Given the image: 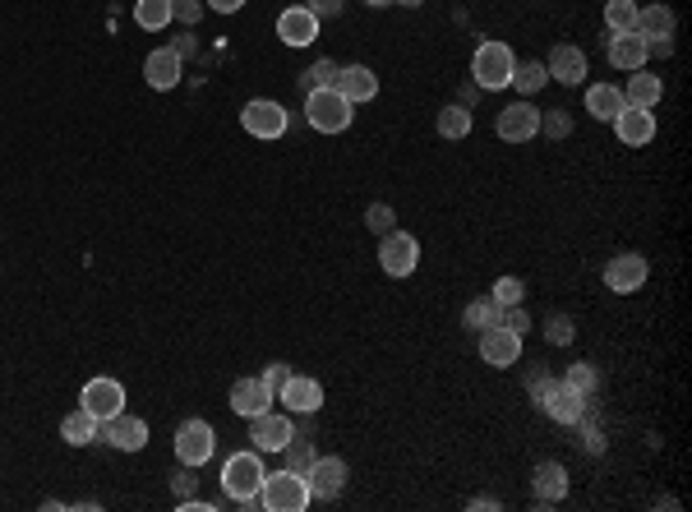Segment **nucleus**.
<instances>
[{
	"mask_svg": "<svg viewBox=\"0 0 692 512\" xmlns=\"http://www.w3.org/2000/svg\"><path fill=\"white\" fill-rule=\"evenodd\" d=\"M513 51H508V42H480L476 56H471V79H476V88H485V93H499V88L513 84Z\"/></svg>",
	"mask_w": 692,
	"mask_h": 512,
	"instance_id": "f257e3e1",
	"label": "nucleus"
},
{
	"mask_svg": "<svg viewBox=\"0 0 692 512\" xmlns=\"http://www.w3.org/2000/svg\"><path fill=\"white\" fill-rule=\"evenodd\" d=\"M263 453L259 448H245V453H231L227 462H222V489H227L231 499H254L263 485Z\"/></svg>",
	"mask_w": 692,
	"mask_h": 512,
	"instance_id": "f03ea898",
	"label": "nucleus"
},
{
	"mask_svg": "<svg viewBox=\"0 0 692 512\" xmlns=\"http://www.w3.org/2000/svg\"><path fill=\"white\" fill-rule=\"evenodd\" d=\"M259 499L268 512H300L305 503H310V485H305V476H296V471H273V476H263L259 485Z\"/></svg>",
	"mask_w": 692,
	"mask_h": 512,
	"instance_id": "7ed1b4c3",
	"label": "nucleus"
},
{
	"mask_svg": "<svg viewBox=\"0 0 692 512\" xmlns=\"http://www.w3.org/2000/svg\"><path fill=\"white\" fill-rule=\"evenodd\" d=\"M305 116H310V125L319 134H342L356 111H351V102H346L337 88H314V93L305 97Z\"/></svg>",
	"mask_w": 692,
	"mask_h": 512,
	"instance_id": "20e7f679",
	"label": "nucleus"
},
{
	"mask_svg": "<svg viewBox=\"0 0 692 512\" xmlns=\"http://www.w3.org/2000/svg\"><path fill=\"white\" fill-rule=\"evenodd\" d=\"M171 448H176V457L185 466H203V462H213V453H217V434L208 420H185L176 429V443Z\"/></svg>",
	"mask_w": 692,
	"mask_h": 512,
	"instance_id": "39448f33",
	"label": "nucleus"
},
{
	"mask_svg": "<svg viewBox=\"0 0 692 512\" xmlns=\"http://www.w3.org/2000/svg\"><path fill=\"white\" fill-rule=\"evenodd\" d=\"M240 125L254 134V139H282L287 134V107L273 102V97H254L240 111Z\"/></svg>",
	"mask_w": 692,
	"mask_h": 512,
	"instance_id": "423d86ee",
	"label": "nucleus"
},
{
	"mask_svg": "<svg viewBox=\"0 0 692 512\" xmlns=\"http://www.w3.org/2000/svg\"><path fill=\"white\" fill-rule=\"evenodd\" d=\"M379 263H383V273L388 277H411L420 268V240L393 227L379 245Z\"/></svg>",
	"mask_w": 692,
	"mask_h": 512,
	"instance_id": "0eeeda50",
	"label": "nucleus"
},
{
	"mask_svg": "<svg viewBox=\"0 0 692 512\" xmlns=\"http://www.w3.org/2000/svg\"><path fill=\"white\" fill-rule=\"evenodd\" d=\"M494 130H499L503 143H531L540 134V107H531V102H508V107L499 111V120H494Z\"/></svg>",
	"mask_w": 692,
	"mask_h": 512,
	"instance_id": "6e6552de",
	"label": "nucleus"
},
{
	"mask_svg": "<svg viewBox=\"0 0 692 512\" xmlns=\"http://www.w3.org/2000/svg\"><path fill=\"white\" fill-rule=\"evenodd\" d=\"M646 259L637 250H623V254H614V259L605 263V286L614 291V296H633V291H642L646 286Z\"/></svg>",
	"mask_w": 692,
	"mask_h": 512,
	"instance_id": "1a4fd4ad",
	"label": "nucleus"
},
{
	"mask_svg": "<svg viewBox=\"0 0 692 512\" xmlns=\"http://www.w3.org/2000/svg\"><path fill=\"white\" fill-rule=\"evenodd\" d=\"M79 406H84V411H93L97 420H111V416H120V411H125V388H120L111 374H97V379L84 383Z\"/></svg>",
	"mask_w": 692,
	"mask_h": 512,
	"instance_id": "9d476101",
	"label": "nucleus"
},
{
	"mask_svg": "<svg viewBox=\"0 0 692 512\" xmlns=\"http://www.w3.org/2000/svg\"><path fill=\"white\" fill-rule=\"evenodd\" d=\"M540 411H545L549 420H559V425H577V416L586 411V397L577 393L573 383H545L536 393Z\"/></svg>",
	"mask_w": 692,
	"mask_h": 512,
	"instance_id": "9b49d317",
	"label": "nucleus"
},
{
	"mask_svg": "<svg viewBox=\"0 0 692 512\" xmlns=\"http://www.w3.org/2000/svg\"><path fill=\"white\" fill-rule=\"evenodd\" d=\"M97 439L111 443V448H120V453H139V448L148 443V420L130 416V411H120V416H111V420L97 425Z\"/></svg>",
	"mask_w": 692,
	"mask_h": 512,
	"instance_id": "f8f14e48",
	"label": "nucleus"
},
{
	"mask_svg": "<svg viewBox=\"0 0 692 512\" xmlns=\"http://www.w3.org/2000/svg\"><path fill=\"white\" fill-rule=\"evenodd\" d=\"M291 439H296V425H291V416H282V411H263V416L250 420V443L259 453H282Z\"/></svg>",
	"mask_w": 692,
	"mask_h": 512,
	"instance_id": "ddd939ff",
	"label": "nucleus"
},
{
	"mask_svg": "<svg viewBox=\"0 0 692 512\" xmlns=\"http://www.w3.org/2000/svg\"><path fill=\"white\" fill-rule=\"evenodd\" d=\"M480 360L485 365H494V370H508V365H517L522 360V333H513V328H485L480 333Z\"/></svg>",
	"mask_w": 692,
	"mask_h": 512,
	"instance_id": "4468645a",
	"label": "nucleus"
},
{
	"mask_svg": "<svg viewBox=\"0 0 692 512\" xmlns=\"http://www.w3.org/2000/svg\"><path fill=\"white\" fill-rule=\"evenodd\" d=\"M310 499H337L346 489V462L342 457H314V466L305 471Z\"/></svg>",
	"mask_w": 692,
	"mask_h": 512,
	"instance_id": "2eb2a0df",
	"label": "nucleus"
},
{
	"mask_svg": "<svg viewBox=\"0 0 692 512\" xmlns=\"http://www.w3.org/2000/svg\"><path fill=\"white\" fill-rule=\"evenodd\" d=\"M609 125H614V134H619L623 148H646V143L656 139V116L642 111V107H623Z\"/></svg>",
	"mask_w": 692,
	"mask_h": 512,
	"instance_id": "dca6fc26",
	"label": "nucleus"
},
{
	"mask_svg": "<svg viewBox=\"0 0 692 512\" xmlns=\"http://www.w3.org/2000/svg\"><path fill=\"white\" fill-rule=\"evenodd\" d=\"M273 402H277V397H273V388L263 383V374H259V379H236V383H231V411H236V416L254 420V416H263Z\"/></svg>",
	"mask_w": 692,
	"mask_h": 512,
	"instance_id": "f3484780",
	"label": "nucleus"
},
{
	"mask_svg": "<svg viewBox=\"0 0 692 512\" xmlns=\"http://www.w3.org/2000/svg\"><path fill=\"white\" fill-rule=\"evenodd\" d=\"M277 402L291 406L296 416H314L323 406V383L319 379H305V374H291L282 388H277Z\"/></svg>",
	"mask_w": 692,
	"mask_h": 512,
	"instance_id": "a211bd4d",
	"label": "nucleus"
},
{
	"mask_svg": "<svg viewBox=\"0 0 692 512\" xmlns=\"http://www.w3.org/2000/svg\"><path fill=\"white\" fill-rule=\"evenodd\" d=\"M545 70H549V79H559L563 88H577L586 79V51L573 47V42H559V47L549 51Z\"/></svg>",
	"mask_w": 692,
	"mask_h": 512,
	"instance_id": "6ab92c4d",
	"label": "nucleus"
},
{
	"mask_svg": "<svg viewBox=\"0 0 692 512\" xmlns=\"http://www.w3.org/2000/svg\"><path fill=\"white\" fill-rule=\"evenodd\" d=\"M277 37H282L287 47H310L314 37H319V19H314L305 5H291V10L277 14Z\"/></svg>",
	"mask_w": 692,
	"mask_h": 512,
	"instance_id": "aec40b11",
	"label": "nucleus"
},
{
	"mask_svg": "<svg viewBox=\"0 0 692 512\" xmlns=\"http://www.w3.org/2000/svg\"><path fill=\"white\" fill-rule=\"evenodd\" d=\"M337 93L356 107V102H374L379 97V74L370 70V65H346V70H337Z\"/></svg>",
	"mask_w": 692,
	"mask_h": 512,
	"instance_id": "412c9836",
	"label": "nucleus"
},
{
	"mask_svg": "<svg viewBox=\"0 0 692 512\" xmlns=\"http://www.w3.org/2000/svg\"><path fill=\"white\" fill-rule=\"evenodd\" d=\"M180 74H185V65H180V56H176L171 47L148 51V60H144V79H148V88H157V93H167V88H176V84H180Z\"/></svg>",
	"mask_w": 692,
	"mask_h": 512,
	"instance_id": "4be33fe9",
	"label": "nucleus"
},
{
	"mask_svg": "<svg viewBox=\"0 0 692 512\" xmlns=\"http://www.w3.org/2000/svg\"><path fill=\"white\" fill-rule=\"evenodd\" d=\"M646 37L642 33H609V65H614V70H642L646 65Z\"/></svg>",
	"mask_w": 692,
	"mask_h": 512,
	"instance_id": "5701e85b",
	"label": "nucleus"
},
{
	"mask_svg": "<svg viewBox=\"0 0 692 512\" xmlns=\"http://www.w3.org/2000/svg\"><path fill=\"white\" fill-rule=\"evenodd\" d=\"M531 485H536L540 503H559L563 494H568V471H563V462H540L536 471H531Z\"/></svg>",
	"mask_w": 692,
	"mask_h": 512,
	"instance_id": "b1692460",
	"label": "nucleus"
},
{
	"mask_svg": "<svg viewBox=\"0 0 692 512\" xmlns=\"http://www.w3.org/2000/svg\"><path fill=\"white\" fill-rule=\"evenodd\" d=\"M660 97H665V84H660V74H642V70L628 74V93H623V102H628V107L656 111Z\"/></svg>",
	"mask_w": 692,
	"mask_h": 512,
	"instance_id": "393cba45",
	"label": "nucleus"
},
{
	"mask_svg": "<svg viewBox=\"0 0 692 512\" xmlns=\"http://www.w3.org/2000/svg\"><path fill=\"white\" fill-rule=\"evenodd\" d=\"M97 425H102V420H97L93 411H84V406H74L70 416L60 420V439L74 443V448H84V443H97Z\"/></svg>",
	"mask_w": 692,
	"mask_h": 512,
	"instance_id": "a878e982",
	"label": "nucleus"
},
{
	"mask_svg": "<svg viewBox=\"0 0 692 512\" xmlns=\"http://www.w3.org/2000/svg\"><path fill=\"white\" fill-rule=\"evenodd\" d=\"M637 33H642L646 42L674 37V10H669V5H637Z\"/></svg>",
	"mask_w": 692,
	"mask_h": 512,
	"instance_id": "bb28decb",
	"label": "nucleus"
},
{
	"mask_svg": "<svg viewBox=\"0 0 692 512\" xmlns=\"http://www.w3.org/2000/svg\"><path fill=\"white\" fill-rule=\"evenodd\" d=\"M623 107H628V102H623V88H614V84H591L586 88V111H591L596 120H614Z\"/></svg>",
	"mask_w": 692,
	"mask_h": 512,
	"instance_id": "cd10ccee",
	"label": "nucleus"
},
{
	"mask_svg": "<svg viewBox=\"0 0 692 512\" xmlns=\"http://www.w3.org/2000/svg\"><path fill=\"white\" fill-rule=\"evenodd\" d=\"M176 19V0H134V24L157 33V28H167Z\"/></svg>",
	"mask_w": 692,
	"mask_h": 512,
	"instance_id": "c85d7f7f",
	"label": "nucleus"
},
{
	"mask_svg": "<svg viewBox=\"0 0 692 512\" xmlns=\"http://www.w3.org/2000/svg\"><path fill=\"white\" fill-rule=\"evenodd\" d=\"M462 323H466V333H485V328H499V323H503V305H499L494 296L471 300V305H466V314H462Z\"/></svg>",
	"mask_w": 692,
	"mask_h": 512,
	"instance_id": "c756f323",
	"label": "nucleus"
},
{
	"mask_svg": "<svg viewBox=\"0 0 692 512\" xmlns=\"http://www.w3.org/2000/svg\"><path fill=\"white\" fill-rule=\"evenodd\" d=\"M549 84V70H545V60H522V65H513V84L508 88H517L522 97H531V93H540V88Z\"/></svg>",
	"mask_w": 692,
	"mask_h": 512,
	"instance_id": "7c9ffc66",
	"label": "nucleus"
},
{
	"mask_svg": "<svg viewBox=\"0 0 692 512\" xmlns=\"http://www.w3.org/2000/svg\"><path fill=\"white\" fill-rule=\"evenodd\" d=\"M605 28L609 33H637V0H609Z\"/></svg>",
	"mask_w": 692,
	"mask_h": 512,
	"instance_id": "2f4dec72",
	"label": "nucleus"
},
{
	"mask_svg": "<svg viewBox=\"0 0 692 512\" xmlns=\"http://www.w3.org/2000/svg\"><path fill=\"white\" fill-rule=\"evenodd\" d=\"M439 134H443V139H466V134H471V111H466L462 102L443 107L439 111Z\"/></svg>",
	"mask_w": 692,
	"mask_h": 512,
	"instance_id": "473e14b6",
	"label": "nucleus"
},
{
	"mask_svg": "<svg viewBox=\"0 0 692 512\" xmlns=\"http://www.w3.org/2000/svg\"><path fill=\"white\" fill-rule=\"evenodd\" d=\"M314 443H305V439H291L287 448H282V462H287V471H296V476H305V471H310L314 466Z\"/></svg>",
	"mask_w": 692,
	"mask_h": 512,
	"instance_id": "72a5a7b5",
	"label": "nucleus"
},
{
	"mask_svg": "<svg viewBox=\"0 0 692 512\" xmlns=\"http://www.w3.org/2000/svg\"><path fill=\"white\" fill-rule=\"evenodd\" d=\"M563 383H573L582 397H591V393H596V383H600V374H596L591 360H577V365H568V379H563Z\"/></svg>",
	"mask_w": 692,
	"mask_h": 512,
	"instance_id": "f704fd0d",
	"label": "nucleus"
},
{
	"mask_svg": "<svg viewBox=\"0 0 692 512\" xmlns=\"http://www.w3.org/2000/svg\"><path fill=\"white\" fill-rule=\"evenodd\" d=\"M337 70H342V65H333V60H314L310 70H305V88H337Z\"/></svg>",
	"mask_w": 692,
	"mask_h": 512,
	"instance_id": "c9c22d12",
	"label": "nucleus"
},
{
	"mask_svg": "<svg viewBox=\"0 0 692 512\" xmlns=\"http://www.w3.org/2000/svg\"><path fill=\"white\" fill-rule=\"evenodd\" d=\"M393 222H397L393 203H370V208H365V227L379 231V236H388V231H393Z\"/></svg>",
	"mask_w": 692,
	"mask_h": 512,
	"instance_id": "e433bc0d",
	"label": "nucleus"
},
{
	"mask_svg": "<svg viewBox=\"0 0 692 512\" xmlns=\"http://www.w3.org/2000/svg\"><path fill=\"white\" fill-rule=\"evenodd\" d=\"M499 305H522V296H526V286H522V277H499L494 282V291H490Z\"/></svg>",
	"mask_w": 692,
	"mask_h": 512,
	"instance_id": "4c0bfd02",
	"label": "nucleus"
},
{
	"mask_svg": "<svg viewBox=\"0 0 692 512\" xmlns=\"http://www.w3.org/2000/svg\"><path fill=\"white\" fill-rule=\"evenodd\" d=\"M545 337H549V342H554V346H568V342H573V319H568V314H549V323H545Z\"/></svg>",
	"mask_w": 692,
	"mask_h": 512,
	"instance_id": "58836bf2",
	"label": "nucleus"
},
{
	"mask_svg": "<svg viewBox=\"0 0 692 512\" xmlns=\"http://www.w3.org/2000/svg\"><path fill=\"white\" fill-rule=\"evenodd\" d=\"M540 130H545L549 139H563V134H573V120L563 116V111H549V116L540 111Z\"/></svg>",
	"mask_w": 692,
	"mask_h": 512,
	"instance_id": "ea45409f",
	"label": "nucleus"
},
{
	"mask_svg": "<svg viewBox=\"0 0 692 512\" xmlns=\"http://www.w3.org/2000/svg\"><path fill=\"white\" fill-rule=\"evenodd\" d=\"M577 425H582V448H586V453H605V434H600V429L586 420V411L577 416Z\"/></svg>",
	"mask_w": 692,
	"mask_h": 512,
	"instance_id": "a19ab883",
	"label": "nucleus"
},
{
	"mask_svg": "<svg viewBox=\"0 0 692 512\" xmlns=\"http://www.w3.org/2000/svg\"><path fill=\"white\" fill-rule=\"evenodd\" d=\"M194 485H199V476H194V466H185L180 462V471L171 476V489H176V499H190L194 494Z\"/></svg>",
	"mask_w": 692,
	"mask_h": 512,
	"instance_id": "79ce46f5",
	"label": "nucleus"
},
{
	"mask_svg": "<svg viewBox=\"0 0 692 512\" xmlns=\"http://www.w3.org/2000/svg\"><path fill=\"white\" fill-rule=\"evenodd\" d=\"M503 328H513V333H531V314L522 305H503Z\"/></svg>",
	"mask_w": 692,
	"mask_h": 512,
	"instance_id": "37998d69",
	"label": "nucleus"
},
{
	"mask_svg": "<svg viewBox=\"0 0 692 512\" xmlns=\"http://www.w3.org/2000/svg\"><path fill=\"white\" fill-rule=\"evenodd\" d=\"M291 365H282V360H273V365H268V370H263V383H268V388H273V397H277V388H282V383L291 379Z\"/></svg>",
	"mask_w": 692,
	"mask_h": 512,
	"instance_id": "c03bdc74",
	"label": "nucleus"
},
{
	"mask_svg": "<svg viewBox=\"0 0 692 512\" xmlns=\"http://www.w3.org/2000/svg\"><path fill=\"white\" fill-rule=\"evenodd\" d=\"M305 10H310L314 19H323V14H337V10H342V0H310Z\"/></svg>",
	"mask_w": 692,
	"mask_h": 512,
	"instance_id": "a18cd8bd",
	"label": "nucleus"
},
{
	"mask_svg": "<svg viewBox=\"0 0 692 512\" xmlns=\"http://www.w3.org/2000/svg\"><path fill=\"white\" fill-rule=\"evenodd\" d=\"M176 19L180 24H194V19H199V5H194V0H176Z\"/></svg>",
	"mask_w": 692,
	"mask_h": 512,
	"instance_id": "49530a36",
	"label": "nucleus"
},
{
	"mask_svg": "<svg viewBox=\"0 0 692 512\" xmlns=\"http://www.w3.org/2000/svg\"><path fill=\"white\" fill-rule=\"evenodd\" d=\"M245 0H208V10H217V14H236Z\"/></svg>",
	"mask_w": 692,
	"mask_h": 512,
	"instance_id": "de8ad7c7",
	"label": "nucleus"
},
{
	"mask_svg": "<svg viewBox=\"0 0 692 512\" xmlns=\"http://www.w3.org/2000/svg\"><path fill=\"white\" fill-rule=\"evenodd\" d=\"M471 508H499V499H490V494H476V499H471Z\"/></svg>",
	"mask_w": 692,
	"mask_h": 512,
	"instance_id": "09e8293b",
	"label": "nucleus"
},
{
	"mask_svg": "<svg viewBox=\"0 0 692 512\" xmlns=\"http://www.w3.org/2000/svg\"><path fill=\"white\" fill-rule=\"evenodd\" d=\"M393 5H411V10H416V5H425V0H393Z\"/></svg>",
	"mask_w": 692,
	"mask_h": 512,
	"instance_id": "8fccbe9b",
	"label": "nucleus"
},
{
	"mask_svg": "<svg viewBox=\"0 0 692 512\" xmlns=\"http://www.w3.org/2000/svg\"><path fill=\"white\" fill-rule=\"evenodd\" d=\"M365 5H393V0H365Z\"/></svg>",
	"mask_w": 692,
	"mask_h": 512,
	"instance_id": "3c124183",
	"label": "nucleus"
}]
</instances>
